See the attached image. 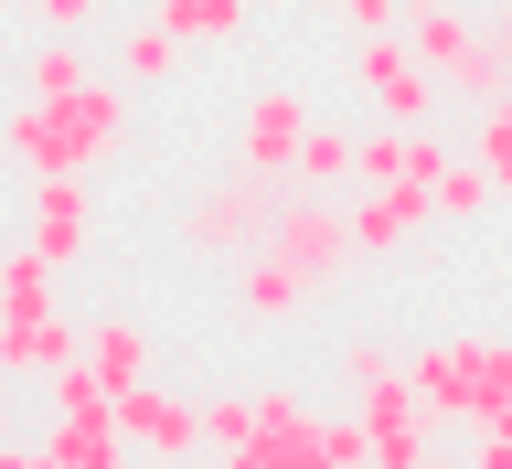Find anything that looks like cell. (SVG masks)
Wrapping results in <instances>:
<instances>
[{
    "mask_svg": "<svg viewBox=\"0 0 512 469\" xmlns=\"http://www.w3.org/2000/svg\"><path fill=\"white\" fill-rule=\"evenodd\" d=\"M203 448L235 469H352L363 416H320L299 395H203Z\"/></svg>",
    "mask_w": 512,
    "mask_h": 469,
    "instance_id": "cell-1",
    "label": "cell"
},
{
    "mask_svg": "<svg viewBox=\"0 0 512 469\" xmlns=\"http://www.w3.org/2000/svg\"><path fill=\"white\" fill-rule=\"evenodd\" d=\"M0 150L22 160L32 182L43 171H107L128 150V75H86V86H64V96H22L0 118Z\"/></svg>",
    "mask_w": 512,
    "mask_h": 469,
    "instance_id": "cell-2",
    "label": "cell"
},
{
    "mask_svg": "<svg viewBox=\"0 0 512 469\" xmlns=\"http://www.w3.org/2000/svg\"><path fill=\"white\" fill-rule=\"evenodd\" d=\"M54 256H0V384H22V374H54V363H75V320L54 310Z\"/></svg>",
    "mask_w": 512,
    "mask_h": 469,
    "instance_id": "cell-3",
    "label": "cell"
},
{
    "mask_svg": "<svg viewBox=\"0 0 512 469\" xmlns=\"http://www.w3.org/2000/svg\"><path fill=\"white\" fill-rule=\"evenodd\" d=\"M54 427L32 438V459H54V469H118L128 459V427H118V395L86 374V352L75 363H54Z\"/></svg>",
    "mask_w": 512,
    "mask_h": 469,
    "instance_id": "cell-4",
    "label": "cell"
},
{
    "mask_svg": "<svg viewBox=\"0 0 512 469\" xmlns=\"http://www.w3.org/2000/svg\"><path fill=\"white\" fill-rule=\"evenodd\" d=\"M256 246L278 256V267H299L310 288H331V278L363 267V246H352V203H331V192H278V214H267Z\"/></svg>",
    "mask_w": 512,
    "mask_h": 469,
    "instance_id": "cell-5",
    "label": "cell"
},
{
    "mask_svg": "<svg viewBox=\"0 0 512 469\" xmlns=\"http://www.w3.org/2000/svg\"><path fill=\"white\" fill-rule=\"evenodd\" d=\"M352 86L374 96V118H395V128H427L438 118V75H427V64H416V43L406 32H352Z\"/></svg>",
    "mask_w": 512,
    "mask_h": 469,
    "instance_id": "cell-6",
    "label": "cell"
},
{
    "mask_svg": "<svg viewBox=\"0 0 512 469\" xmlns=\"http://www.w3.org/2000/svg\"><path fill=\"white\" fill-rule=\"evenodd\" d=\"M267 214H278V182H267V171H224L214 192H192L182 246L192 256H246L256 235H267Z\"/></svg>",
    "mask_w": 512,
    "mask_h": 469,
    "instance_id": "cell-7",
    "label": "cell"
},
{
    "mask_svg": "<svg viewBox=\"0 0 512 469\" xmlns=\"http://www.w3.org/2000/svg\"><path fill=\"white\" fill-rule=\"evenodd\" d=\"M299 139H310V86H256L246 118H235V171H267L278 182L288 160H299Z\"/></svg>",
    "mask_w": 512,
    "mask_h": 469,
    "instance_id": "cell-8",
    "label": "cell"
},
{
    "mask_svg": "<svg viewBox=\"0 0 512 469\" xmlns=\"http://www.w3.org/2000/svg\"><path fill=\"white\" fill-rule=\"evenodd\" d=\"M118 427H128V459H192L203 448V406L171 395V384H150V374L118 395Z\"/></svg>",
    "mask_w": 512,
    "mask_h": 469,
    "instance_id": "cell-9",
    "label": "cell"
},
{
    "mask_svg": "<svg viewBox=\"0 0 512 469\" xmlns=\"http://www.w3.org/2000/svg\"><path fill=\"white\" fill-rule=\"evenodd\" d=\"M32 256H54V267H75V256L96 246V192H86V171H43L32 182V235H22Z\"/></svg>",
    "mask_w": 512,
    "mask_h": 469,
    "instance_id": "cell-10",
    "label": "cell"
},
{
    "mask_svg": "<svg viewBox=\"0 0 512 469\" xmlns=\"http://www.w3.org/2000/svg\"><path fill=\"white\" fill-rule=\"evenodd\" d=\"M352 416H363V459L374 469H427V406H416V384H374V395H352Z\"/></svg>",
    "mask_w": 512,
    "mask_h": 469,
    "instance_id": "cell-11",
    "label": "cell"
},
{
    "mask_svg": "<svg viewBox=\"0 0 512 469\" xmlns=\"http://www.w3.org/2000/svg\"><path fill=\"white\" fill-rule=\"evenodd\" d=\"M427 182H374V192H352V246L363 256H395V246H416L427 235Z\"/></svg>",
    "mask_w": 512,
    "mask_h": 469,
    "instance_id": "cell-12",
    "label": "cell"
},
{
    "mask_svg": "<svg viewBox=\"0 0 512 469\" xmlns=\"http://www.w3.org/2000/svg\"><path fill=\"white\" fill-rule=\"evenodd\" d=\"M75 352H86V374L107 384V395H128V384L150 374V331H139V320H128V310L86 320V342H75Z\"/></svg>",
    "mask_w": 512,
    "mask_h": 469,
    "instance_id": "cell-13",
    "label": "cell"
},
{
    "mask_svg": "<svg viewBox=\"0 0 512 469\" xmlns=\"http://www.w3.org/2000/svg\"><path fill=\"white\" fill-rule=\"evenodd\" d=\"M310 299H320V288L299 278V267H278L267 246H246V267H235V310H246V320H299Z\"/></svg>",
    "mask_w": 512,
    "mask_h": 469,
    "instance_id": "cell-14",
    "label": "cell"
},
{
    "mask_svg": "<svg viewBox=\"0 0 512 469\" xmlns=\"http://www.w3.org/2000/svg\"><path fill=\"white\" fill-rule=\"evenodd\" d=\"M406 384H416V406L438 416V427H470V374H459V342H416V352H406Z\"/></svg>",
    "mask_w": 512,
    "mask_h": 469,
    "instance_id": "cell-15",
    "label": "cell"
},
{
    "mask_svg": "<svg viewBox=\"0 0 512 469\" xmlns=\"http://www.w3.org/2000/svg\"><path fill=\"white\" fill-rule=\"evenodd\" d=\"M278 192H352V128L310 118V139H299V160L278 171Z\"/></svg>",
    "mask_w": 512,
    "mask_h": 469,
    "instance_id": "cell-16",
    "label": "cell"
},
{
    "mask_svg": "<svg viewBox=\"0 0 512 469\" xmlns=\"http://www.w3.org/2000/svg\"><path fill=\"white\" fill-rule=\"evenodd\" d=\"M182 54H192V43L160 22V11H139V22L118 32V75H128V86H160V75H182Z\"/></svg>",
    "mask_w": 512,
    "mask_h": 469,
    "instance_id": "cell-17",
    "label": "cell"
},
{
    "mask_svg": "<svg viewBox=\"0 0 512 469\" xmlns=\"http://www.w3.org/2000/svg\"><path fill=\"white\" fill-rule=\"evenodd\" d=\"M459 374H470V427L491 406H512V342H491V331H459Z\"/></svg>",
    "mask_w": 512,
    "mask_h": 469,
    "instance_id": "cell-18",
    "label": "cell"
},
{
    "mask_svg": "<svg viewBox=\"0 0 512 469\" xmlns=\"http://www.w3.org/2000/svg\"><path fill=\"white\" fill-rule=\"evenodd\" d=\"M150 11L182 32L192 54H214V43H246V0H150Z\"/></svg>",
    "mask_w": 512,
    "mask_h": 469,
    "instance_id": "cell-19",
    "label": "cell"
},
{
    "mask_svg": "<svg viewBox=\"0 0 512 469\" xmlns=\"http://www.w3.org/2000/svg\"><path fill=\"white\" fill-rule=\"evenodd\" d=\"M491 203H502V192H491V171H480V160H448L438 182H427V214H438V224H480Z\"/></svg>",
    "mask_w": 512,
    "mask_h": 469,
    "instance_id": "cell-20",
    "label": "cell"
},
{
    "mask_svg": "<svg viewBox=\"0 0 512 469\" xmlns=\"http://www.w3.org/2000/svg\"><path fill=\"white\" fill-rule=\"evenodd\" d=\"M96 64H86V43H75V32H43V43H32V64H22V86L32 96H64V86H86Z\"/></svg>",
    "mask_w": 512,
    "mask_h": 469,
    "instance_id": "cell-21",
    "label": "cell"
},
{
    "mask_svg": "<svg viewBox=\"0 0 512 469\" xmlns=\"http://www.w3.org/2000/svg\"><path fill=\"white\" fill-rule=\"evenodd\" d=\"M395 374H406V363H395L384 342H342V384L352 395H374V384H395Z\"/></svg>",
    "mask_w": 512,
    "mask_h": 469,
    "instance_id": "cell-22",
    "label": "cell"
},
{
    "mask_svg": "<svg viewBox=\"0 0 512 469\" xmlns=\"http://www.w3.org/2000/svg\"><path fill=\"white\" fill-rule=\"evenodd\" d=\"M22 11H32L43 32H75V43H86V32L107 22V0H22Z\"/></svg>",
    "mask_w": 512,
    "mask_h": 469,
    "instance_id": "cell-23",
    "label": "cell"
},
{
    "mask_svg": "<svg viewBox=\"0 0 512 469\" xmlns=\"http://www.w3.org/2000/svg\"><path fill=\"white\" fill-rule=\"evenodd\" d=\"M470 459H480V469H512V406L480 416V448H470Z\"/></svg>",
    "mask_w": 512,
    "mask_h": 469,
    "instance_id": "cell-24",
    "label": "cell"
},
{
    "mask_svg": "<svg viewBox=\"0 0 512 469\" xmlns=\"http://www.w3.org/2000/svg\"><path fill=\"white\" fill-rule=\"evenodd\" d=\"M299 11H320V22H342V0H299Z\"/></svg>",
    "mask_w": 512,
    "mask_h": 469,
    "instance_id": "cell-25",
    "label": "cell"
},
{
    "mask_svg": "<svg viewBox=\"0 0 512 469\" xmlns=\"http://www.w3.org/2000/svg\"><path fill=\"white\" fill-rule=\"evenodd\" d=\"M502 11H512V0H502Z\"/></svg>",
    "mask_w": 512,
    "mask_h": 469,
    "instance_id": "cell-26",
    "label": "cell"
}]
</instances>
